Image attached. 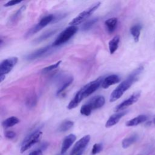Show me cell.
<instances>
[{"mask_svg":"<svg viewBox=\"0 0 155 155\" xmlns=\"http://www.w3.org/2000/svg\"><path fill=\"white\" fill-rule=\"evenodd\" d=\"M102 80L103 78L99 77V78L88 83L82 87L76 93L74 97L69 102L68 105H67V108L71 110L76 108L84 99L89 96L98 89L99 86L101 85Z\"/></svg>","mask_w":155,"mask_h":155,"instance_id":"cell-1","label":"cell"},{"mask_svg":"<svg viewBox=\"0 0 155 155\" xmlns=\"http://www.w3.org/2000/svg\"><path fill=\"white\" fill-rule=\"evenodd\" d=\"M143 70V67L140 66L135 69L133 72H131L130 74L127 78V79L122 81L113 91L110 94V101L113 102L119 99L124 94V93L127 90H128L135 82L138 80L139 77Z\"/></svg>","mask_w":155,"mask_h":155,"instance_id":"cell-2","label":"cell"},{"mask_svg":"<svg viewBox=\"0 0 155 155\" xmlns=\"http://www.w3.org/2000/svg\"><path fill=\"white\" fill-rule=\"evenodd\" d=\"M105 102L104 96L99 95L94 96L81 107L80 113L84 116H90L92 111L102 107L105 104Z\"/></svg>","mask_w":155,"mask_h":155,"instance_id":"cell-3","label":"cell"},{"mask_svg":"<svg viewBox=\"0 0 155 155\" xmlns=\"http://www.w3.org/2000/svg\"><path fill=\"white\" fill-rule=\"evenodd\" d=\"M42 135V132L39 129L35 130L28 134L22 142L20 150L21 153H24L35 143L39 142L41 139Z\"/></svg>","mask_w":155,"mask_h":155,"instance_id":"cell-4","label":"cell"},{"mask_svg":"<svg viewBox=\"0 0 155 155\" xmlns=\"http://www.w3.org/2000/svg\"><path fill=\"white\" fill-rule=\"evenodd\" d=\"M101 2H97L95 4H93L91 6L88 7V8L85 9V10L81 12L77 16H76L74 18H73L70 22V25H74L76 26L80 24H81L82 22L87 20L100 6Z\"/></svg>","mask_w":155,"mask_h":155,"instance_id":"cell-5","label":"cell"},{"mask_svg":"<svg viewBox=\"0 0 155 155\" xmlns=\"http://www.w3.org/2000/svg\"><path fill=\"white\" fill-rule=\"evenodd\" d=\"M78 28L77 26L70 25L64 30L56 38L53 43V47L59 46L67 42L77 32Z\"/></svg>","mask_w":155,"mask_h":155,"instance_id":"cell-6","label":"cell"},{"mask_svg":"<svg viewBox=\"0 0 155 155\" xmlns=\"http://www.w3.org/2000/svg\"><path fill=\"white\" fill-rule=\"evenodd\" d=\"M54 16L53 15H48L44 18H42L40 21L33 26L32 28L28 30L27 33L25 35V37H29L32 36L33 34L37 33L39 30H41L42 28L46 27L48 24H50L52 21H53Z\"/></svg>","mask_w":155,"mask_h":155,"instance_id":"cell-7","label":"cell"},{"mask_svg":"<svg viewBox=\"0 0 155 155\" xmlns=\"http://www.w3.org/2000/svg\"><path fill=\"white\" fill-rule=\"evenodd\" d=\"M17 57H10L3 60L0 65V76L5 77L10 73L18 62Z\"/></svg>","mask_w":155,"mask_h":155,"instance_id":"cell-8","label":"cell"},{"mask_svg":"<svg viewBox=\"0 0 155 155\" xmlns=\"http://www.w3.org/2000/svg\"><path fill=\"white\" fill-rule=\"evenodd\" d=\"M140 94H141V93L140 91L134 92L128 98H127V99H125V101L122 102L120 104L117 105L115 107L114 111L119 112V111L125 109L127 107H129V106L134 104L139 100V99L140 98Z\"/></svg>","mask_w":155,"mask_h":155,"instance_id":"cell-9","label":"cell"},{"mask_svg":"<svg viewBox=\"0 0 155 155\" xmlns=\"http://www.w3.org/2000/svg\"><path fill=\"white\" fill-rule=\"evenodd\" d=\"M90 140V136L85 135L80 139L73 146L70 151V155H75L79 151L85 150L86 146L88 145Z\"/></svg>","mask_w":155,"mask_h":155,"instance_id":"cell-10","label":"cell"},{"mask_svg":"<svg viewBox=\"0 0 155 155\" xmlns=\"http://www.w3.org/2000/svg\"><path fill=\"white\" fill-rule=\"evenodd\" d=\"M120 81V77L117 74H111L109 75L105 78L103 79L102 83H101V87L103 88H108L110 86L114 85L116 84H117Z\"/></svg>","mask_w":155,"mask_h":155,"instance_id":"cell-11","label":"cell"},{"mask_svg":"<svg viewBox=\"0 0 155 155\" xmlns=\"http://www.w3.org/2000/svg\"><path fill=\"white\" fill-rule=\"evenodd\" d=\"M127 111H119L113 114H112L107 120L106 124H105V127L109 128L111 127L116 124L119 122L120 119L124 116L127 113Z\"/></svg>","mask_w":155,"mask_h":155,"instance_id":"cell-12","label":"cell"},{"mask_svg":"<svg viewBox=\"0 0 155 155\" xmlns=\"http://www.w3.org/2000/svg\"><path fill=\"white\" fill-rule=\"evenodd\" d=\"M50 49H51L50 45H47L44 47L41 48L36 50L35 51L31 53L30 54H28L26 56V59L27 60H33V59L39 58L43 56L44 55H45L48 51H49V50Z\"/></svg>","mask_w":155,"mask_h":155,"instance_id":"cell-13","label":"cell"},{"mask_svg":"<svg viewBox=\"0 0 155 155\" xmlns=\"http://www.w3.org/2000/svg\"><path fill=\"white\" fill-rule=\"evenodd\" d=\"M76 139V136L74 134H70L67 136L63 140L61 146V154H63L64 153H65L67 151V150L72 145Z\"/></svg>","mask_w":155,"mask_h":155,"instance_id":"cell-14","label":"cell"},{"mask_svg":"<svg viewBox=\"0 0 155 155\" xmlns=\"http://www.w3.org/2000/svg\"><path fill=\"white\" fill-rule=\"evenodd\" d=\"M73 81V77L71 76H67L64 77V78H62L60 81L59 85L56 91V94L59 95L61 93H62L66 88H67L71 84Z\"/></svg>","mask_w":155,"mask_h":155,"instance_id":"cell-15","label":"cell"},{"mask_svg":"<svg viewBox=\"0 0 155 155\" xmlns=\"http://www.w3.org/2000/svg\"><path fill=\"white\" fill-rule=\"evenodd\" d=\"M25 5H23L20 8H19L8 19V22H7V25L9 26L11 25H14L15 24H16L18 21L19 20L21 16H22V13L25 11Z\"/></svg>","mask_w":155,"mask_h":155,"instance_id":"cell-16","label":"cell"},{"mask_svg":"<svg viewBox=\"0 0 155 155\" xmlns=\"http://www.w3.org/2000/svg\"><path fill=\"white\" fill-rule=\"evenodd\" d=\"M147 119V117L146 115L144 114H140L136 117H134L129 120H128L125 125L127 127H133V126H136L141 123L144 122L146 121Z\"/></svg>","mask_w":155,"mask_h":155,"instance_id":"cell-17","label":"cell"},{"mask_svg":"<svg viewBox=\"0 0 155 155\" xmlns=\"http://www.w3.org/2000/svg\"><path fill=\"white\" fill-rule=\"evenodd\" d=\"M117 24V19L116 18H111L107 19L105 21V25L106 27L107 30L109 33H111L116 28Z\"/></svg>","mask_w":155,"mask_h":155,"instance_id":"cell-18","label":"cell"},{"mask_svg":"<svg viewBox=\"0 0 155 155\" xmlns=\"http://www.w3.org/2000/svg\"><path fill=\"white\" fill-rule=\"evenodd\" d=\"M120 42V36L116 35L114 36L108 42V48L110 54H113L118 48L119 43Z\"/></svg>","mask_w":155,"mask_h":155,"instance_id":"cell-19","label":"cell"},{"mask_svg":"<svg viewBox=\"0 0 155 155\" xmlns=\"http://www.w3.org/2000/svg\"><path fill=\"white\" fill-rule=\"evenodd\" d=\"M141 29H142V25L139 24L133 25L130 28V33L132 35L135 42H137L139 40Z\"/></svg>","mask_w":155,"mask_h":155,"instance_id":"cell-20","label":"cell"},{"mask_svg":"<svg viewBox=\"0 0 155 155\" xmlns=\"http://www.w3.org/2000/svg\"><path fill=\"white\" fill-rule=\"evenodd\" d=\"M138 139V136L136 134H133L125 138L122 142V146L124 148H127L130 145L135 143Z\"/></svg>","mask_w":155,"mask_h":155,"instance_id":"cell-21","label":"cell"},{"mask_svg":"<svg viewBox=\"0 0 155 155\" xmlns=\"http://www.w3.org/2000/svg\"><path fill=\"white\" fill-rule=\"evenodd\" d=\"M19 119L15 116H11L7 118L2 122V125L4 128L12 127L19 122Z\"/></svg>","mask_w":155,"mask_h":155,"instance_id":"cell-22","label":"cell"},{"mask_svg":"<svg viewBox=\"0 0 155 155\" xmlns=\"http://www.w3.org/2000/svg\"><path fill=\"white\" fill-rule=\"evenodd\" d=\"M74 125V122L70 120H64L62 122L58 128L59 132H65L69 130L70 128L73 127Z\"/></svg>","mask_w":155,"mask_h":155,"instance_id":"cell-23","label":"cell"},{"mask_svg":"<svg viewBox=\"0 0 155 155\" xmlns=\"http://www.w3.org/2000/svg\"><path fill=\"white\" fill-rule=\"evenodd\" d=\"M37 103V96L35 93H31L27 97L25 104L29 108L34 107Z\"/></svg>","mask_w":155,"mask_h":155,"instance_id":"cell-24","label":"cell"},{"mask_svg":"<svg viewBox=\"0 0 155 155\" xmlns=\"http://www.w3.org/2000/svg\"><path fill=\"white\" fill-rule=\"evenodd\" d=\"M56 31V30H51L49 31H47L46 32H45L44 33H43L42 35H41L39 37H38L35 41V42H40L41 41H43L44 40H45L46 39H47L48 38L50 37L51 35H53L55 32Z\"/></svg>","mask_w":155,"mask_h":155,"instance_id":"cell-25","label":"cell"},{"mask_svg":"<svg viewBox=\"0 0 155 155\" xmlns=\"http://www.w3.org/2000/svg\"><path fill=\"white\" fill-rule=\"evenodd\" d=\"M98 21V18H93V19H91L90 20H88L87 22H85L82 27V30L84 31H87V30H88L90 28H91V27H93L94 24L96 22H97Z\"/></svg>","mask_w":155,"mask_h":155,"instance_id":"cell-26","label":"cell"},{"mask_svg":"<svg viewBox=\"0 0 155 155\" xmlns=\"http://www.w3.org/2000/svg\"><path fill=\"white\" fill-rule=\"evenodd\" d=\"M61 62H62L61 61H59L58 62H56V63L54 64H52V65H49V66H48V67H45V68H44L42 69V72L43 73H48V72H50V71H51L54 70V69H56L57 68L59 67V66L60 65V64H61Z\"/></svg>","mask_w":155,"mask_h":155,"instance_id":"cell-27","label":"cell"},{"mask_svg":"<svg viewBox=\"0 0 155 155\" xmlns=\"http://www.w3.org/2000/svg\"><path fill=\"white\" fill-rule=\"evenodd\" d=\"M103 149L102 144L101 143H95L94 144L92 150H91V154L95 155L99 153H100Z\"/></svg>","mask_w":155,"mask_h":155,"instance_id":"cell-28","label":"cell"},{"mask_svg":"<svg viewBox=\"0 0 155 155\" xmlns=\"http://www.w3.org/2000/svg\"><path fill=\"white\" fill-rule=\"evenodd\" d=\"M4 136L7 139H12L15 137L16 133L13 131H7L4 133Z\"/></svg>","mask_w":155,"mask_h":155,"instance_id":"cell-29","label":"cell"},{"mask_svg":"<svg viewBox=\"0 0 155 155\" xmlns=\"http://www.w3.org/2000/svg\"><path fill=\"white\" fill-rule=\"evenodd\" d=\"M22 2V1H16V0H12L10 1H8L7 3L4 4V7H10L13 6L14 5H16L18 4H19Z\"/></svg>","mask_w":155,"mask_h":155,"instance_id":"cell-30","label":"cell"},{"mask_svg":"<svg viewBox=\"0 0 155 155\" xmlns=\"http://www.w3.org/2000/svg\"><path fill=\"white\" fill-rule=\"evenodd\" d=\"M29 155H43V154H42V150L41 149H38L31 151Z\"/></svg>","mask_w":155,"mask_h":155,"instance_id":"cell-31","label":"cell"},{"mask_svg":"<svg viewBox=\"0 0 155 155\" xmlns=\"http://www.w3.org/2000/svg\"><path fill=\"white\" fill-rule=\"evenodd\" d=\"M47 146H48V143L47 142H44V143H42V145L41 146V148L39 149H41V150H45L47 148Z\"/></svg>","mask_w":155,"mask_h":155,"instance_id":"cell-32","label":"cell"},{"mask_svg":"<svg viewBox=\"0 0 155 155\" xmlns=\"http://www.w3.org/2000/svg\"><path fill=\"white\" fill-rule=\"evenodd\" d=\"M84 150H81V151H79L78 153H77L75 155H82V153H83V152H84Z\"/></svg>","mask_w":155,"mask_h":155,"instance_id":"cell-33","label":"cell"},{"mask_svg":"<svg viewBox=\"0 0 155 155\" xmlns=\"http://www.w3.org/2000/svg\"><path fill=\"white\" fill-rule=\"evenodd\" d=\"M153 123H154V124L155 125V118H154V120H153Z\"/></svg>","mask_w":155,"mask_h":155,"instance_id":"cell-34","label":"cell"},{"mask_svg":"<svg viewBox=\"0 0 155 155\" xmlns=\"http://www.w3.org/2000/svg\"><path fill=\"white\" fill-rule=\"evenodd\" d=\"M58 155H62V154H58Z\"/></svg>","mask_w":155,"mask_h":155,"instance_id":"cell-35","label":"cell"}]
</instances>
